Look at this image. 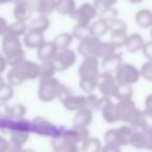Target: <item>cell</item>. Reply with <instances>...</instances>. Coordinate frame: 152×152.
Here are the masks:
<instances>
[{"label":"cell","instance_id":"1","mask_svg":"<svg viewBox=\"0 0 152 152\" xmlns=\"http://www.w3.org/2000/svg\"><path fill=\"white\" fill-rule=\"evenodd\" d=\"M2 54L7 65L15 67L25 59V52L22 48L19 37L5 34L2 39Z\"/></svg>","mask_w":152,"mask_h":152},{"label":"cell","instance_id":"2","mask_svg":"<svg viewBox=\"0 0 152 152\" xmlns=\"http://www.w3.org/2000/svg\"><path fill=\"white\" fill-rule=\"evenodd\" d=\"M140 72L133 65L122 63L115 71V80L118 85H133L140 79Z\"/></svg>","mask_w":152,"mask_h":152},{"label":"cell","instance_id":"3","mask_svg":"<svg viewBox=\"0 0 152 152\" xmlns=\"http://www.w3.org/2000/svg\"><path fill=\"white\" fill-rule=\"evenodd\" d=\"M59 81L54 77L49 78H41L40 86H39V98L42 101L49 102L56 98L57 92L59 89Z\"/></svg>","mask_w":152,"mask_h":152},{"label":"cell","instance_id":"4","mask_svg":"<svg viewBox=\"0 0 152 152\" xmlns=\"http://www.w3.org/2000/svg\"><path fill=\"white\" fill-rule=\"evenodd\" d=\"M98 16V11L91 3H83L79 7L75 9L71 17L76 22L83 25H90L94 19Z\"/></svg>","mask_w":152,"mask_h":152},{"label":"cell","instance_id":"5","mask_svg":"<svg viewBox=\"0 0 152 152\" xmlns=\"http://www.w3.org/2000/svg\"><path fill=\"white\" fill-rule=\"evenodd\" d=\"M76 54L73 50L69 48L57 50L56 54L54 55L51 61L54 65L56 71H65L68 68L72 67L75 63Z\"/></svg>","mask_w":152,"mask_h":152},{"label":"cell","instance_id":"6","mask_svg":"<svg viewBox=\"0 0 152 152\" xmlns=\"http://www.w3.org/2000/svg\"><path fill=\"white\" fill-rule=\"evenodd\" d=\"M30 126L34 132L43 135V137H53L59 133L58 129L43 117H37V118L32 119V121L30 122Z\"/></svg>","mask_w":152,"mask_h":152},{"label":"cell","instance_id":"7","mask_svg":"<svg viewBox=\"0 0 152 152\" xmlns=\"http://www.w3.org/2000/svg\"><path fill=\"white\" fill-rule=\"evenodd\" d=\"M51 146L54 152H78L77 144L71 141L65 134V132H61V131L58 134L52 137Z\"/></svg>","mask_w":152,"mask_h":152},{"label":"cell","instance_id":"8","mask_svg":"<svg viewBox=\"0 0 152 152\" xmlns=\"http://www.w3.org/2000/svg\"><path fill=\"white\" fill-rule=\"evenodd\" d=\"M117 81L115 80V77L113 73L108 72H102V74L98 75V86L99 91L103 96L106 97H114V94L117 89Z\"/></svg>","mask_w":152,"mask_h":152},{"label":"cell","instance_id":"9","mask_svg":"<svg viewBox=\"0 0 152 152\" xmlns=\"http://www.w3.org/2000/svg\"><path fill=\"white\" fill-rule=\"evenodd\" d=\"M129 144L137 149H151L152 140L150 128L146 130H133Z\"/></svg>","mask_w":152,"mask_h":152},{"label":"cell","instance_id":"10","mask_svg":"<svg viewBox=\"0 0 152 152\" xmlns=\"http://www.w3.org/2000/svg\"><path fill=\"white\" fill-rule=\"evenodd\" d=\"M14 68L23 81H25L26 79L31 80V79H36L37 77H39V65L34 61L24 59Z\"/></svg>","mask_w":152,"mask_h":152},{"label":"cell","instance_id":"11","mask_svg":"<svg viewBox=\"0 0 152 152\" xmlns=\"http://www.w3.org/2000/svg\"><path fill=\"white\" fill-rule=\"evenodd\" d=\"M100 39L96 37H89L80 41L78 45V52L83 57H97V50L100 44Z\"/></svg>","mask_w":152,"mask_h":152},{"label":"cell","instance_id":"12","mask_svg":"<svg viewBox=\"0 0 152 152\" xmlns=\"http://www.w3.org/2000/svg\"><path fill=\"white\" fill-rule=\"evenodd\" d=\"M32 14H34V7L30 0H19L15 3L14 16L16 21H28L31 18Z\"/></svg>","mask_w":152,"mask_h":152},{"label":"cell","instance_id":"13","mask_svg":"<svg viewBox=\"0 0 152 152\" xmlns=\"http://www.w3.org/2000/svg\"><path fill=\"white\" fill-rule=\"evenodd\" d=\"M78 73L80 77H98L99 75V61L97 57H85L79 66Z\"/></svg>","mask_w":152,"mask_h":152},{"label":"cell","instance_id":"14","mask_svg":"<svg viewBox=\"0 0 152 152\" xmlns=\"http://www.w3.org/2000/svg\"><path fill=\"white\" fill-rule=\"evenodd\" d=\"M137 110L134 102L131 99H125V100H119V102L116 104V110L118 120L127 122L129 117L133 114V112Z\"/></svg>","mask_w":152,"mask_h":152},{"label":"cell","instance_id":"15","mask_svg":"<svg viewBox=\"0 0 152 152\" xmlns=\"http://www.w3.org/2000/svg\"><path fill=\"white\" fill-rule=\"evenodd\" d=\"M64 132L71 141H73L76 144L83 143L86 139L89 137L88 128L85 126H80V125H73L71 129L64 131Z\"/></svg>","mask_w":152,"mask_h":152},{"label":"cell","instance_id":"16","mask_svg":"<svg viewBox=\"0 0 152 152\" xmlns=\"http://www.w3.org/2000/svg\"><path fill=\"white\" fill-rule=\"evenodd\" d=\"M31 1L34 12L39 15L49 16L52 14L55 7V0H30Z\"/></svg>","mask_w":152,"mask_h":152},{"label":"cell","instance_id":"17","mask_svg":"<svg viewBox=\"0 0 152 152\" xmlns=\"http://www.w3.org/2000/svg\"><path fill=\"white\" fill-rule=\"evenodd\" d=\"M10 150L11 149H22V146L29 139V131L26 130H14L11 133Z\"/></svg>","mask_w":152,"mask_h":152},{"label":"cell","instance_id":"18","mask_svg":"<svg viewBox=\"0 0 152 152\" xmlns=\"http://www.w3.org/2000/svg\"><path fill=\"white\" fill-rule=\"evenodd\" d=\"M122 61L123 58L121 53L114 52L113 54L108 55V56L103 57V61H102V69H103V72L113 73L122 64Z\"/></svg>","mask_w":152,"mask_h":152},{"label":"cell","instance_id":"19","mask_svg":"<svg viewBox=\"0 0 152 152\" xmlns=\"http://www.w3.org/2000/svg\"><path fill=\"white\" fill-rule=\"evenodd\" d=\"M24 45L28 48H39L43 43L45 42L44 34L42 32L38 31H32V30H28L24 34Z\"/></svg>","mask_w":152,"mask_h":152},{"label":"cell","instance_id":"20","mask_svg":"<svg viewBox=\"0 0 152 152\" xmlns=\"http://www.w3.org/2000/svg\"><path fill=\"white\" fill-rule=\"evenodd\" d=\"M57 52V48L53 42H44L38 48V57L42 61H51Z\"/></svg>","mask_w":152,"mask_h":152},{"label":"cell","instance_id":"21","mask_svg":"<svg viewBox=\"0 0 152 152\" xmlns=\"http://www.w3.org/2000/svg\"><path fill=\"white\" fill-rule=\"evenodd\" d=\"M76 9L75 0H55L54 11H56L59 15L70 16L74 13Z\"/></svg>","mask_w":152,"mask_h":152},{"label":"cell","instance_id":"22","mask_svg":"<svg viewBox=\"0 0 152 152\" xmlns=\"http://www.w3.org/2000/svg\"><path fill=\"white\" fill-rule=\"evenodd\" d=\"M85 100H86V96H74L71 94V95L68 96L64 100L63 104L66 110L75 112V110H79L81 108H83V106H85Z\"/></svg>","mask_w":152,"mask_h":152},{"label":"cell","instance_id":"23","mask_svg":"<svg viewBox=\"0 0 152 152\" xmlns=\"http://www.w3.org/2000/svg\"><path fill=\"white\" fill-rule=\"evenodd\" d=\"M144 39L141 34H132L130 36L127 37L126 43H125V47L126 50L130 53L137 52L142 49L144 45Z\"/></svg>","mask_w":152,"mask_h":152},{"label":"cell","instance_id":"24","mask_svg":"<svg viewBox=\"0 0 152 152\" xmlns=\"http://www.w3.org/2000/svg\"><path fill=\"white\" fill-rule=\"evenodd\" d=\"M49 24H50V22H49L48 17H47V16L40 15L39 17H37L36 19L30 21V23L28 24V26H27V29L44 34V32L48 29Z\"/></svg>","mask_w":152,"mask_h":152},{"label":"cell","instance_id":"25","mask_svg":"<svg viewBox=\"0 0 152 152\" xmlns=\"http://www.w3.org/2000/svg\"><path fill=\"white\" fill-rule=\"evenodd\" d=\"M93 110L88 108H81L77 110L75 117H74V125H80V126L88 127L92 123L93 120Z\"/></svg>","mask_w":152,"mask_h":152},{"label":"cell","instance_id":"26","mask_svg":"<svg viewBox=\"0 0 152 152\" xmlns=\"http://www.w3.org/2000/svg\"><path fill=\"white\" fill-rule=\"evenodd\" d=\"M134 22L142 28L150 27L152 25V12L147 9L139 11L134 17Z\"/></svg>","mask_w":152,"mask_h":152},{"label":"cell","instance_id":"27","mask_svg":"<svg viewBox=\"0 0 152 152\" xmlns=\"http://www.w3.org/2000/svg\"><path fill=\"white\" fill-rule=\"evenodd\" d=\"M90 32H91L92 37H96V38H100V37L104 36L106 32L108 31V24L105 21L99 19L97 21L93 22L89 25Z\"/></svg>","mask_w":152,"mask_h":152},{"label":"cell","instance_id":"28","mask_svg":"<svg viewBox=\"0 0 152 152\" xmlns=\"http://www.w3.org/2000/svg\"><path fill=\"white\" fill-rule=\"evenodd\" d=\"M117 137H118V145L125 146L128 145L132 135L133 129L130 126H121L119 129H116Z\"/></svg>","mask_w":152,"mask_h":152},{"label":"cell","instance_id":"29","mask_svg":"<svg viewBox=\"0 0 152 152\" xmlns=\"http://www.w3.org/2000/svg\"><path fill=\"white\" fill-rule=\"evenodd\" d=\"M56 72L54 65L51 61H45L41 65H39V77L41 78H49L53 77Z\"/></svg>","mask_w":152,"mask_h":152},{"label":"cell","instance_id":"30","mask_svg":"<svg viewBox=\"0 0 152 152\" xmlns=\"http://www.w3.org/2000/svg\"><path fill=\"white\" fill-rule=\"evenodd\" d=\"M73 41V37L69 32H63V34H57L54 38L53 41V44L55 45V47L57 48V50H61V49H66L69 47V45Z\"/></svg>","mask_w":152,"mask_h":152},{"label":"cell","instance_id":"31","mask_svg":"<svg viewBox=\"0 0 152 152\" xmlns=\"http://www.w3.org/2000/svg\"><path fill=\"white\" fill-rule=\"evenodd\" d=\"M101 150V143L96 137H88L83 142L81 151L83 152H99Z\"/></svg>","mask_w":152,"mask_h":152},{"label":"cell","instance_id":"32","mask_svg":"<svg viewBox=\"0 0 152 152\" xmlns=\"http://www.w3.org/2000/svg\"><path fill=\"white\" fill-rule=\"evenodd\" d=\"M102 112V116H103V119L105 120L106 123H116L118 121V116H117V110H116V104L110 102L108 103Z\"/></svg>","mask_w":152,"mask_h":152},{"label":"cell","instance_id":"33","mask_svg":"<svg viewBox=\"0 0 152 152\" xmlns=\"http://www.w3.org/2000/svg\"><path fill=\"white\" fill-rule=\"evenodd\" d=\"M26 31H27V25H26V22L15 21L14 23L9 24L7 34H12V36L20 37V36L25 34Z\"/></svg>","mask_w":152,"mask_h":152},{"label":"cell","instance_id":"34","mask_svg":"<svg viewBox=\"0 0 152 152\" xmlns=\"http://www.w3.org/2000/svg\"><path fill=\"white\" fill-rule=\"evenodd\" d=\"M80 89L86 93H92L98 86V77H80Z\"/></svg>","mask_w":152,"mask_h":152},{"label":"cell","instance_id":"35","mask_svg":"<svg viewBox=\"0 0 152 152\" xmlns=\"http://www.w3.org/2000/svg\"><path fill=\"white\" fill-rule=\"evenodd\" d=\"M72 37L79 41H83L85 39L91 37V32H90L89 25H83V24L77 23L73 27V31H72Z\"/></svg>","mask_w":152,"mask_h":152},{"label":"cell","instance_id":"36","mask_svg":"<svg viewBox=\"0 0 152 152\" xmlns=\"http://www.w3.org/2000/svg\"><path fill=\"white\" fill-rule=\"evenodd\" d=\"M132 88L129 85H118L116 92L114 94V97L119 100L131 99L132 96Z\"/></svg>","mask_w":152,"mask_h":152},{"label":"cell","instance_id":"37","mask_svg":"<svg viewBox=\"0 0 152 152\" xmlns=\"http://www.w3.org/2000/svg\"><path fill=\"white\" fill-rule=\"evenodd\" d=\"M26 107L22 103L14 104L13 106H9V113H7V118L11 119H21L25 116Z\"/></svg>","mask_w":152,"mask_h":152},{"label":"cell","instance_id":"38","mask_svg":"<svg viewBox=\"0 0 152 152\" xmlns=\"http://www.w3.org/2000/svg\"><path fill=\"white\" fill-rule=\"evenodd\" d=\"M127 37L128 36H127L126 31H114L112 32L110 43L115 48H121V47L125 46Z\"/></svg>","mask_w":152,"mask_h":152},{"label":"cell","instance_id":"39","mask_svg":"<svg viewBox=\"0 0 152 152\" xmlns=\"http://www.w3.org/2000/svg\"><path fill=\"white\" fill-rule=\"evenodd\" d=\"M115 50H116V48L113 46L110 42H100L97 50V58H99V57L103 58V57L108 56V55L113 54Z\"/></svg>","mask_w":152,"mask_h":152},{"label":"cell","instance_id":"40","mask_svg":"<svg viewBox=\"0 0 152 152\" xmlns=\"http://www.w3.org/2000/svg\"><path fill=\"white\" fill-rule=\"evenodd\" d=\"M108 30L112 32L114 31H127V25L125 22L118 18H115L114 20L108 22Z\"/></svg>","mask_w":152,"mask_h":152},{"label":"cell","instance_id":"41","mask_svg":"<svg viewBox=\"0 0 152 152\" xmlns=\"http://www.w3.org/2000/svg\"><path fill=\"white\" fill-rule=\"evenodd\" d=\"M14 96V87H12L9 83H4L1 89H0V101L7 102L12 99Z\"/></svg>","mask_w":152,"mask_h":152},{"label":"cell","instance_id":"42","mask_svg":"<svg viewBox=\"0 0 152 152\" xmlns=\"http://www.w3.org/2000/svg\"><path fill=\"white\" fill-rule=\"evenodd\" d=\"M117 17H118V10L115 9L114 7L100 12V19L105 21L106 23H108V22L114 20Z\"/></svg>","mask_w":152,"mask_h":152},{"label":"cell","instance_id":"43","mask_svg":"<svg viewBox=\"0 0 152 152\" xmlns=\"http://www.w3.org/2000/svg\"><path fill=\"white\" fill-rule=\"evenodd\" d=\"M118 0H94V7L98 12L104 11L106 9L113 7L117 3Z\"/></svg>","mask_w":152,"mask_h":152},{"label":"cell","instance_id":"44","mask_svg":"<svg viewBox=\"0 0 152 152\" xmlns=\"http://www.w3.org/2000/svg\"><path fill=\"white\" fill-rule=\"evenodd\" d=\"M104 141H105V144L119 146L116 129H110V130L106 131L105 134H104ZM119 147H120V146H119Z\"/></svg>","mask_w":152,"mask_h":152},{"label":"cell","instance_id":"45","mask_svg":"<svg viewBox=\"0 0 152 152\" xmlns=\"http://www.w3.org/2000/svg\"><path fill=\"white\" fill-rule=\"evenodd\" d=\"M140 72V75H142L144 78H146L147 80H151L152 79V66L151 61H148L147 63H145L141 68V71Z\"/></svg>","mask_w":152,"mask_h":152},{"label":"cell","instance_id":"46","mask_svg":"<svg viewBox=\"0 0 152 152\" xmlns=\"http://www.w3.org/2000/svg\"><path fill=\"white\" fill-rule=\"evenodd\" d=\"M97 96L94 95V94L90 93L88 96H86V100H85V106L83 108H88L90 110H93L94 108H96V103H97Z\"/></svg>","mask_w":152,"mask_h":152},{"label":"cell","instance_id":"47","mask_svg":"<svg viewBox=\"0 0 152 152\" xmlns=\"http://www.w3.org/2000/svg\"><path fill=\"white\" fill-rule=\"evenodd\" d=\"M142 52H143V55L150 61L152 56V43L151 42H147V43H144L143 47H142Z\"/></svg>","mask_w":152,"mask_h":152},{"label":"cell","instance_id":"48","mask_svg":"<svg viewBox=\"0 0 152 152\" xmlns=\"http://www.w3.org/2000/svg\"><path fill=\"white\" fill-rule=\"evenodd\" d=\"M70 95H71V92H70L69 90L65 87V86H61V85L59 86V89H58V92H57L56 97L58 98L61 102H63L64 100H65L66 98H67L68 96H70Z\"/></svg>","mask_w":152,"mask_h":152},{"label":"cell","instance_id":"49","mask_svg":"<svg viewBox=\"0 0 152 152\" xmlns=\"http://www.w3.org/2000/svg\"><path fill=\"white\" fill-rule=\"evenodd\" d=\"M112 100H110V97H106V96H102V98L97 100V103H96V108L102 110L108 103H110Z\"/></svg>","mask_w":152,"mask_h":152},{"label":"cell","instance_id":"50","mask_svg":"<svg viewBox=\"0 0 152 152\" xmlns=\"http://www.w3.org/2000/svg\"><path fill=\"white\" fill-rule=\"evenodd\" d=\"M10 151V143L5 137L0 135V152H9Z\"/></svg>","mask_w":152,"mask_h":152},{"label":"cell","instance_id":"51","mask_svg":"<svg viewBox=\"0 0 152 152\" xmlns=\"http://www.w3.org/2000/svg\"><path fill=\"white\" fill-rule=\"evenodd\" d=\"M101 150L103 152H121L120 147L116 145H110V144H105V146L101 147Z\"/></svg>","mask_w":152,"mask_h":152},{"label":"cell","instance_id":"52","mask_svg":"<svg viewBox=\"0 0 152 152\" xmlns=\"http://www.w3.org/2000/svg\"><path fill=\"white\" fill-rule=\"evenodd\" d=\"M7 27H9V23L4 18L0 17V36H4L7 31Z\"/></svg>","mask_w":152,"mask_h":152},{"label":"cell","instance_id":"53","mask_svg":"<svg viewBox=\"0 0 152 152\" xmlns=\"http://www.w3.org/2000/svg\"><path fill=\"white\" fill-rule=\"evenodd\" d=\"M151 110H152V107H151V95H149L147 97L145 101V110H144V114L145 115H148V116H151Z\"/></svg>","mask_w":152,"mask_h":152},{"label":"cell","instance_id":"54","mask_svg":"<svg viewBox=\"0 0 152 152\" xmlns=\"http://www.w3.org/2000/svg\"><path fill=\"white\" fill-rule=\"evenodd\" d=\"M7 59H5V57L3 56V54L0 53V74L4 71L5 68H7Z\"/></svg>","mask_w":152,"mask_h":152},{"label":"cell","instance_id":"55","mask_svg":"<svg viewBox=\"0 0 152 152\" xmlns=\"http://www.w3.org/2000/svg\"><path fill=\"white\" fill-rule=\"evenodd\" d=\"M19 0H1V3H10V2H14L16 3Z\"/></svg>","mask_w":152,"mask_h":152},{"label":"cell","instance_id":"56","mask_svg":"<svg viewBox=\"0 0 152 152\" xmlns=\"http://www.w3.org/2000/svg\"><path fill=\"white\" fill-rule=\"evenodd\" d=\"M128 1L132 4H137V3H141L143 0H128Z\"/></svg>","mask_w":152,"mask_h":152},{"label":"cell","instance_id":"57","mask_svg":"<svg viewBox=\"0 0 152 152\" xmlns=\"http://www.w3.org/2000/svg\"><path fill=\"white\" fill-rule=\"evenodd\" d=\"M4 83H5V81L3 80V78L1 77V75H0V89H1V88L4 86Z\"/></svg>","mask_w":152,"mask_h":152},{"label":"cell","instance_id":"58","mask_svg":"<svg viewBox=\"0 0 152 152\" xmlns=\"http://www.w3.org/2000/svg\"><path fill=\"white\" fill-rule=\"evenodd\" d=\"M9 152H23L22 149H11Z\"/></svg>","mask_w":152,"mask_h":152},{"label":"cell","instance_id":"59","mask_svg":"<svg viewBox=\"0 0 152 152\" xmlns=\"http://www.w3.org/2000/svg\"><path fill=\"white\" fill-rule=\"evenodd\" d=\"M23 152H37V151H34V149H25L23 150Z\"/></svg>","mask_w":152,"mask_h":152},{"label":"cell","instance_id":"60","mask_svg":"<svg viewBox=\"0 0 152 152\" xmlns=\"http://www.w3.org/2000/svg\"><path fill=\"white\" fill-rule=\"evenodd\" d=\"M99 152H103V151H102V150H100V151Z\"/></svg>","mask_w":152,"mask_h":152},{"label":"cell","instance_id":"61","mask_svg":"<svg viewBox=\"0 0 152 152\" xmlns=\"http://www.w3.org/2000/svg\"><path fill=\"white\" fill-rule=\"evenodd\" d=\"M0 4H1V0H0Z\"/></svg>","mask_w":152,"mask_h":152}]
</instances>
